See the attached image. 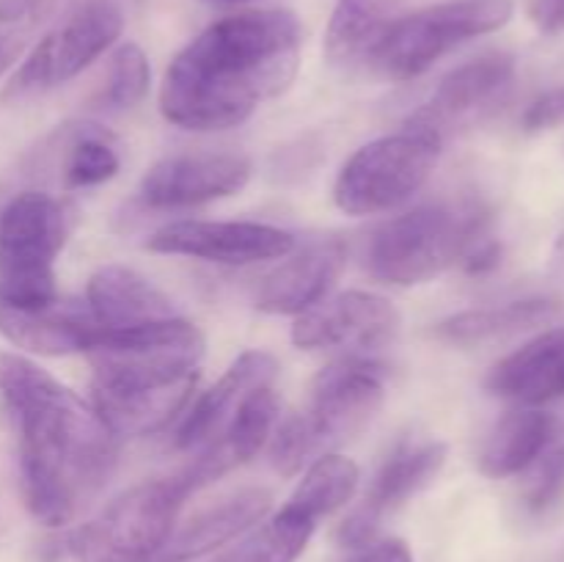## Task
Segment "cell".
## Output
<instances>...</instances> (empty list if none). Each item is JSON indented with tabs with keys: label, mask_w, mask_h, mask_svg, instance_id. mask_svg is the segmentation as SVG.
<instances>
[{
	"label": "cell",
	"mask_w": 564,
	"mask_h": 562,
	"mask_svg": "<svg viewBox=\"0 0 564 562\" xmlns=\"http://www.w3.org/2000/svg\"><path fill=\"white\" fill-rule=\"evenodd\" d=\"M0 397L17 433L28 512L64 527L113 474L119 439L91 402L20 353H0Z\"/></svg>",
	"instance_id": "1"
},
{
	"label": "cell",
	"mask_w": 564,
	"mask_h": 562,
	"mask_svg": "<svg viewBox=\"0 0 564 562\" xmlns=\"http://www.w3.org/2000/svg\"><path fill=\"white\" fill-rule=\"evenodd\" d=\"M303 28L286 9H248L204 28L176 53L160 86V110L193 132L242 125L292 86Z\"/></svg>",
	"instance_id": "2"
},
{
	"label": "cell",
	"mask_w": 564,
	"mask_h": 562,
	"mask_svg": "<svg viewBox=\"0 0 564 562\" xmlns=\"http://www.w3.org/2000/svg\"><path fill=\"white\" fill-rule=\"evenodd\" d=\"M386 367L369 358L347 356L319 369L306 411L286 419L270 444L275 472L292 477L312 457L361 433L383 402Z\"/></svg>",
	"instance_id": "3"
},
{
	"label": "cell",
	"mask_w": 564,
	"mask_h": 562,
	"mask_svg": "<svg viewBox=\"0 0 564 562\" xmlns=\"http://www.w3.org/2000/svg\"><path fill=\"white\" fill-rule=\"evenodd\" d=\"M490 235V213L477 202L424 204L386 220L367 242V270L397 287L424 284L460 262L479 237Z\"/></svg>",
	"instance_id": "4"
},
{
	"label": "cell",
	"mask_w": 564,
	"mask_h": 562,
	"mask_svg": "<svg viewBox=\"0 0 564 562\" xmlns=\"http://www.w3.org/2000/svg\"><path fill=\"white\" fill-rule=\"evenodd\" d=\"M94 367L91 391L135 395L196 386L204 358V334L174 317L135 328H102L88 347Z\"/></svg>",
	"instance_id": "5"
},
{
	"label": "cell",
	"mask_w": 564,
	"mask_h": 562,
	"mask_svg": "<svg viewBox=\"0 0 564 562\" xmlns=\"http://www.w3.org/2000/svg\"><path fill=\"white\" fill-rule=\"evenodd\" d=\"M191 494L196 490L182 472L135 485L77 527L66 549L75 562H152L176 529V516Z\"/></svg>",
	"instance_id": "6"
},
{
	"label": "cell",
	"mask_w": 564,
	"mask_h": 562,
	"mask_svg": "<svg viewBox=\"0 0 564 562\" xmlns=\"http://www.w3.org/2000/svg\"><path fill=\"white\" fill-rule=\"evenodd\" d=\"M441 143L444 136L413 116L400 132L369 141L341 165L336 207L347 215H378L405 204L433 174Z\"/></svg>",
	"instance_id": "7"
},
{
	"label": "cell",
	"mask_w": 564,
	"mask_h": 562,
	"mask_svg": "<svg viewBox=\"0 0 564 562\" xmlns=\"http://www.w3.org/2000/svg\"><path fill=\"white\" fill-rule=\"evenodd\" d=\"M69 235L64 204L42 191H22L0 209V303L39 309L58 301L55 257Z\"/></svg>",
	"instance_id": "8"
},
{
	"label": "cell",
	"mask_w": 564,
	"mask_h": 562,
	"mask_svg": "<svg viewBox=\"0 0 564 562\" xmlns=\"http://www.w3.org/2000/svg\"><path fill=\"white\" fill-rule=\"evenodd\" d=\"M512 0H444L397 17L367 64L389 80H413L463 42L494 33L512 20Z\"/></svg>",
	"instance_id": "9"
},
{
	"label": "cell",
	"mask_w": 564,
	"mask_h": 562,
	"mask_svg": "<svg viewBox=\"0 0 564 562\" xmlns=\"http://www.w3.org/2000/svg\"><path fill=\"white\" fill-rule=\"evenodd\" d=\"M124 31V9L119 0H94L77 6L58 20V25L28 53L20 69L6 83L0 99L22 102L36 94L50 91L61 83L80 75L105 50L116 44Z\"/></svg>",
	"instance_id": "10"
},
{
	"label": "cell",
	"mask_w": 564,
	"mask_h": 562,
	"mask_svg": "<svg viewBox=\"0 0 564 562\" xmlns=\"http://www.w3.org/2000/svg\"><path fill=\"white\" fill-rule=\"evenodd\" d=\"M446 463V444L435 439H402L386 457L369 485L364 505L356 507L336 529L341 549H364L378 540L380 521L389 510L405 505L411 496L427 488Z\"/></svg>",
	"instance_id": "11"
},
{
	"label": "cell",
	"mask_w": 564,
	"mask_h": 562,
	"mask_svg": "<svg viewBox=\"0 0 564 562\" xmlns=\"http://www.w3.org/2000/svg\"><path fill=\"white\" fill-rule=\"evenodd\" d=\"M147 248L204 262L253 264L290 257L295 251V237L279 226L253 220H176L154 231Z\"/></svg>",
	"instance_id": "12"
},
{
	"label": "cell",
	"mask_w": 564,
	"mask_h": 562,
	"mask_svg": "<svg viewBox=\"0 0 564 562\" xmlns=\"http://www.w3.org/2000/svg\"><path fill=\"white\" fill-rule=\"evenodd\" d=\"M251 180V160L237 152L171 154L147 171L141 202L152 209H182L240 193Z\"/></svg>",
	"instance_id": "13"
},
{
	"label": "cell",
	"mask_w": 564,
	"mask_h": 562,
	"mask_svg": "<svg viewBox=\"0 0 564 562\" xmlns=\"http://www.w3.org/2000/svg\"><path fill=\"white\" fill-rule=\"evenodd\" d=\"M400 328V314L383 295L364 290H347L319 301L308 312L297 314L292 325V342L303 350L325 347H372L386 345Z\"/></svg>",
	"instance_id": "14"
},
{
	"label": "cell",
	"mask_w": 564,
	"mask_h": 562,
	"mask_svg": "<svg viewBox=\"0 0 564 562\" xmlns=\"http://www.w3.org/2000/svg\"><path fill=\"white\" fill-rule=\"evenodd\" d=\"M270 507L273 496L264 488H240L229 496H220L218 501L202 507L180 529H174L152 562H191L213 554L220 545L231 543L264 521Z\"/></svg>",
	"instance_id": "15"
},
{
	"label": "cell",
	"mask_w": 564,
	"mask_h": 562,
	"mask_svg": "<svg viewBox=\"0 0 564 562\" xmlns=\"http://www.w3.org/2000/svg\"><path fill=\"white\" fill-rule=\"evenodd\" d=\"M347 262L341 240H319L270 270L257 290V306L268 314H303L317 306Z\"/></svg>",
	"instance_id": "16"
},
{
	"label": "cell",
	"mask_w": 564,
	"mask_h": 562,
	"mask_svg": "<svg viewBox=\"0 0 564 562\" xmlns=\"http://www.w3.org/2000/svg\"><path fill=\"white\" fill-rule=\"evenodd\" d=\"M516 80V58L507 53H485L479 58L455 66L435 88L427 108L413 114V119L444 130L455 121L474 119L477 114L499 102L501 94Z\"/></svg>",
	"instance_id": "17"
},
{
	"label": "cell",
	"mask_w": 564,
	"mask_h": 562,
	"mask_svg": "<svg viewBox=\"0 0 564 562\" xmlns=\"http://www.w3.org/2000/svg\"><path fill=\"white\" fill-rule=\"evenodd\" d=\"M86 309L99 328H135L180 317L158 284L124 264H105L88 279Z\"/></svg>",
	"instance_id": "18"
},
{
	"label": "cell",
	"mask_w": 564,
	"mask_h": 562,
	"mask_svg": "<svg viewBox=\"0 0 564 562\" xmlns=\"http://www.w3.org/2000/svg\"><path fill=\"white\" fill-rule=\"evenodd\" d=\"M494 397L518 406H543L564 395V328L534 336L516 353L501 358L485 378Z\"/></svg>",
	"instance_id": "19"
},
{
	"label": "cell",
	"mask_w": 564,
	"mask_h": 562,
	"mask_svg": "<svg viewBox=\"0 0 564 562\" xmlns=\"http://www.w3.org/2000/svg\"><path fill=\"white\" fill-rule=\"evenodd\" d=\"M279 375V361L264 350H248L220 375L213 389L204 391L176 430V446H207L226 428L242 397L259 386H270Z\"/></svg>",
	"instance_id": "20"
},
{
	"label": "cell",
	"mask_w": 564,
	"mask_h": 562,
	"mask_svg": "<svg viewBox=\"0 0 564 562\" xmlns=\"http://www.w3.org/2000/svg\"><path fill=\"white\" fill-rule=\"evenodd\" d=\"M88 309H75L72 303L53 301L39 309H17L0 303V334L11 345L36 356H69L88 353L99 336Z\"/></svg>",
	"instance_id": "21"
},
{
	"label": "cell",
	"mask_w": 564,
	"mask_h": 562,
	"mask_svg": "<svg viewBox=\"0 0 564 562\" xmlns=\"http://www.w3.org/2000/svg\"><path fill=\"white\" fill-rule=\"evenodd\" d=\"M551 435H554V419L538 408H518L505 413L485 439L479 452V472L494 479L527 472L549 450Z\"/></svg>",
	"instance_id": "22"
},
{
	"label": "cell",
	"mask_w": 564,
	"mask_h": 562,
	"mask_svg": "<svg viewBox=\"0 0 564 562\" xmlns=\"http://www.w3.org/2000/svg\"><path fill=\"white\" fill-rule=\"evenodd\" d=\"M560 306L545 298H527V301L501 303L490 309H468V312L452 314L435 325V336L449 345L471 347L482 342L507 339V336L523 334V331L540 328L556 320Z\"/></svg>",
	"instance_id": "23"
},
{
	"label": "cell",
	"mask_w": 564,
	"mask_h": 562,
	"mask_svg": "<svg viewBox=\"0 0 564 562\" xmlns=\"http://www.w3.org/2000/svg\"><path fill=\"white\" fill-rule=\"evenodd\" d=\"M405 0H336L325 31V55L330 64L352 66L367 61L386 28L397 20Z\"/></svg>",
	"instance_id": "24"
},
{
	"label": "cell",
	"mask_w": 564,
	"mask_h": 562,
	"mask_svg": "<svg viewBox=\"0 0 564 562\" xmlns=\"http://www.w3.org/2000/svg\"><path fill=\"white\" fill-rule=\"evenodd\" d=\"M358 479H361V472H358V466L350 457L325 452V455L314 457L312 466L303 474V479L292 490L284 507L317 523L319 518L341 510L352 499Z\"/></svg>",
	"instance_id": "25"
},
{
	"label": "cell",
	"mask_w": 564,
	"mask_h": 562,
	"mask_svg": "<svg viewBox=\"0 0 564 562\" xmlns=\"http://www.w3.org/2000/svg\"><path fill=\"white\" fill-rule=\"evenodd\" d=\"M279 411L281 402L273 386H259L251 395L242 397V402L235 408L229 422H226L224 435L215 439L224 446L235 466L248 463L268 444V439L275 430V422H279Z\"/></svg>",
	"instance_id": "26"
},
{
	"label": "cell",
	"mask_w": 564,
	"mask_h": 562,
	"mask_svg": "<svg viewBox=\"0 0 564 562\" xmlns=\"http://www.w3.org/2000/svg\"><path fill=\"white\" fill-rule=\"evenodd\" d=\"M317 523L281 507L218 562H295L306 551Z\"/></svg>",
	"instance_id": "27"
},
{
	"label": "cell",
	"mask_w": 564,
	"mask_h": 562,
	"mask_svg": "<svg viewBox=\"0 0 564 562\" xmlns=\"http://www.w3.org/2000/svg\"><path fill=\"white\" fill-rule=\"evenodd\" d=\"M149 83H152V69H149V58L138 44L127 42L116 47L110 55L108 77H105V88L99 94V108L108 110H130L147 97Z\"/></svg>",
	"instance_id": "28"
},
{
	"label": "cell",
	"mask_w": 564,
	"mask_h": 562,
	"mask_svg": "<svg viewBox=\"0 0 564 562\" xmlns=\"http://www.w3.org/2000/svg\"><path fill=\"white\" fill-rule=\"evenodd\" d=\"M116 174H119V154H116L108 136L102 130H94V127L77 132V138L69 147V154H66L64 185L94 187L113 180Z\"/></svg>",
	"instance_id": "29"
},
{
	"label": "cell",
	"mask_w": 564,
	"mask_h": 562,
	"mask_svg": "<svg viewBox=\"0 0 564 562\" xmlns=\"http://www.w3.org/2000/svg\"><path fill=\"white\" fill-rule=\"evenodd\" d=\"M529 468L523 501L532 512H549L564 499V446L545 450Z\"/></svg>",
	"instance_id": "30"
},
{
	"label": "cell",
	"mask_w": 564,
	"mask_h": 562,
	"mask_svg": "<svg viewBox=\"0 0 564 562\" xmlns=\"http://www.w3.org/2000/svg\"><path fill=\"white\" fill-rule=\"evenodd\" d=\"M521 125L527 132H543L564 127V86L554 88V91L540 94V97L523 110Z\"/></svg>",
	"instance_id": "31"
},
{
	"label": "cell",
	"mask_w": 564,
	"mask_h": 562,
	"mask_svg": "<svg viewBox=\"0 0 564 562\" xmlns=\"http://www.w3.org/2000/svg\"><path fill=\"white\" fill-rule=\"evenodd\" d=\"M501 257H505V248H501V242L496 240L494 235H485V237H479L471 248H468L466 257L460 259V264L468 275H488L499 268Z\"/></svg>",
	"instance_id": "32"
},
{
	"label": "cell",
	"mask_w": 564,
	"mask_h": 562,
	"mask_svg": "<svg viewBox=\"0 0 564 562\" xmlns=\"http://www.w3.org/2000/svg\"><path fill=\"white\" fill-rule=\"evenodd\" d=\"M347 562H413V554L405 540L383 538L358 549Z\"/></svg>",
	"instance_id": "33"
},
{
	"label": "cell",
	"mask_w": 564,
	"mask_h": 562,
	"mask_svg": "<svg viewBox=\"0 0 564 562\" xmlns=\"http://www.w3.org/2000/svg\"><path fill=\"white\" fill-rule=\"evenodd\" d=\"M532 22L543 36H560L564 33V0H532Z\"/></svg>",
	"instance_id": "34"
},
{
	"label": "cell",
	"mask_w": 564,
	"mask_h": 562,
	"mask_svg": "<svg viewBox=\"0 0 564 562\" xmlns=\"http://www.w3.org/2000/svg\"><path fill=\"white\" fill-rule=\"evenodd\" d=\"M94 3V0H31V9H28V20L31 22H50L61 20L64 14H69L77 6Z\"/></svg>",
	"instance_id": "35"
},
{
	"label": "cell",
	"mask_w": 564,
	"mask_h": 562,
	"mask_svg": "<svg viewBox=\"0 0 564 562\" xmlns=\"http://www.w3.org/2000/svg\"><path fill=\"white\" fill-rule=\"evenodd\" d=\"M22 53V39L14 33H0V75L20 58Z\"/></svg>",
	"instance_id": "36"
},
{
	"label": "cell",
	"mask_w": 564,
	"mask_h": 562,
	"mask_svg": "<svg viewBox=\"0 0 564 562\" xmlns=\"http://www.w3.org/2000/svg\"><path fill=\"white\" fill-rule=\"evenodd\" d=\"M31 0H0V22H14L28 17Z\"/></svg>",
	"instance_id": "37"
},
{
	"label": "cell",
	"mask_w": 564,
	"mask_h": 562,
	"mask_svg": "<svg viewBox=\"0 0 564 562\" xmlns=\"http://www.w3.org/2000/svg\"><path fill=\"white\" fill-rule=\"evenodd\" d=\"M554 270L564 279V231L556 237V246H554Z\"/></svg>",
	"instance_id": "38"
},
{
	"label": "cell",
	"mask_w": 564,
	"mask_h": 562,
	"mask_svg": "<svg viewBox=\"0 0 564 562\" xmlns=\"http://www.w3.org/2000/svg\"><path fill=\"white\" fill-rule=\"evenodd\" d=\"M215 3H251V0H215Z\"/></svg>",
	"instance_id": "39"
}]
</instances>
